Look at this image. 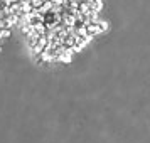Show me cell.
Returning <instances> with one entry per match:
<instances>
[{
  "mask_svg": "<svg viewBox=\"0 0 150 143\" xmlns=\"http://www.w3.org/2000/svg\"><path fill=\"white\" fill-rule=\"evenodd\" d=\"M100 0H22L19 22L42 62H68L105 27Z\"/></svg>",
  "mask_w": 150,
  "mask_h": 143,
  "instance_id": "1",
  "label": "cell"
},
{
  "mask_svg": "<svg viewBox=\"0 0 150 143\" xmlns=\"http://www.w3.org/2000/svg\"><path fill=\"white\" fill-rule=\"evenodd\" d=\"M21 0H0V49L10 35V29L19 22Z\"/></svg>",
  "mask_w": 150,
  "mask_h": 143,
  "instance_id": "2",
  "label": "cell"
}]
</instances>
